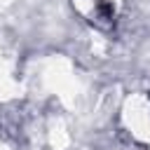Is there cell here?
I'll return each instance as SVG.
<instances>
[{
	"label": "cell",
	"instance_id": "6da1fadb",
	"mask_svg": "<svg viewBox=\"0 0 150 150\" xmlns=\"http://www.w3.org/2000/svg\"><path fill=\"white\" fill-rule=\"evenodd\" d=\"M96 14H98V19H103V21H112V19H115V7H112V2H110V0H98V2H96Z\"/></svg>",
	"mask_w": 150,
	"mask_h": 150
}]
</instances>
